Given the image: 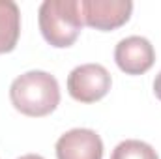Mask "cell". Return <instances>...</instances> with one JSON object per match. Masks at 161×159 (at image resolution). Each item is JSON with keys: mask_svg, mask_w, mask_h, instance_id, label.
<instances>
[{"mask_svg": "<svg viewBox=\"0 0 161 159\" xmlns=\"http://www.w3.org/2000/svg\"><path fill=\"white\" fill-rule=\"evenodd\" d=\"M9 99L15 111L25 116L41 118L51 114L60 103V86L54 75L32 69L11 82L9 86Z\"/></svg>", "mask_w": 161, "mask_h": 159, "instance_id": "cell-1", "label": "cell"}, {"mask_svg": "<svg viewBox=\"0 0 161 159\" xmlns=\"http://www.w3.org/2000/svg\"><path fill=\"white\" fill-rule=\"evenodd\" d=\"M40 30L51 47H71L84 26L79 0H45L38 11Z\"/></svg>", "mask_w": 161, "mask_h": 159, "instance_id": "cell-2", "label": "cell"}, {"mask_svg": "<svg viewBox=\"0 0 161 159\" xmlns=\"http://www.w3.org/2000/svg\"><path fill=\"white\" fill-rule=\"evenodd\" d=\"M111 73L101 64H82L68 75V92L79 103H96L111 90Z\"/></svg>", "mask_w": 161, "mask_h": 159, "instance_id": "cell-3", "label": "cell"}, {"mask_svg": "<svg viewBox=\"0 0 161 159\" xmlns=\"http://www.w3.org/2000/svg\"><path fill=\"white\" fill-rule=\"evenodd\" d=\"M80 17L86 26L111 32L125 25L133 11L131 0H79Z\"/></svg>", "mask_w": 161, "mask_h": 159, "instance_id": "cell-4", "label": "cell"}, {"mask_svg": "<svg viewBox=\"0 0 161 159\" xmlns=\"http://www.w3.org/2000/svg\"><path fill=\"white\" fill-rule=\"evenodd\" d=\"M114 62L125 75H142L156 62L154 45L142 36H127L116 43Z\"/></svg>", "mask_w": 161, "mask_h": 159, "instance_id": "cell-5", "label": "cell"}, {"mask_svg": "<svg viewBox=\"0 0 161 159\" xmlns=\"http://www.w3.org/2000/svg\"><path fill=\"white\" fill-rule=\"evenodd\" d=\"M56 159H103V140L94 129L75 127L56 140Z\"/></svg>", "mask_w": 161, "mask_h": 159, "instance_id": "cell-6", "label": "cell"}, {"mask_svg": "<svg viewBox=\"0 0 161 159\" xmlns=\"http://www.w3.org/2000/svg\"><path fill=\"white\" fill-rule=\"evenodd\" d=\"M21 36V11L13 0H0V54L11 52Z\"/></svg>", "mask_w": 161, "mask_h": 159, "instance_id": "cell-7", "label": "cell"}, {"mask_svg": "<svg viewBox=\"0 0 161 159\" xmlns=\"http://www.w3.org/2000/svg\"><path fill=\"white\" fill-rule=\"evenodd\" d=\"M111 159H159L158 152L142 140L137 139H127L122 140L120 144L113 150Z\"/></svg>", "mask_w": 161, "mask_h": 159, "instance_id": "cell-8", "label": "cell"}, {"mask_svg": "<svg viewBox=\"0 0 161 159\" xmlns=\"http://www.w3.org/2000/svg\"><path fill=\"white\" fill-rule=\"evenodd\" d=\"M154 94H156V97L161 101V71L158 73V77L154 80Z\"/></svg>", "mask_w": 161, "mask_h": 159, "instance_id": "cell-9", "label": "cell"}, {"mask_svg": "<svg viewBox=\"0 0 161 159\" xmlns=\"http://www.w3.org/2000/svg\"><path fill=\"white\" fill-rule=\"evenodd\" d=\"M19 159H45V157H41L38 154H26V156H21Z\"/></svg>", "mask_w": 161, "mask_h": 159, "instance_id": "cell-10", "label": "cell"}]
</instances>
